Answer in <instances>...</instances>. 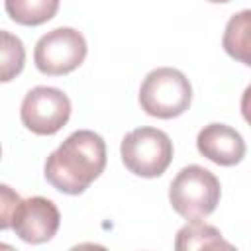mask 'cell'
Returning <instances> with one entry per match:
<instances>
[{
	"instance_id": "1",
	"label": "cell",
	"mask_w": 251,
	"mask_h": 251,
	"mask_svg": "<svg viewBox=\"0 0 251 251\" xmlns=\"http://www.w3.org/2000/svg\"><path fill=\"white\" fill-rule=\"evenodd\" d=\"M106 167V141L92 129L73 131L45 161V180L63 194H82Z\"/></svg>"
},
{
	"instance_id": "2",
	"label": "cell",
	"mask_w": 251,
	"mask_h": 251,
	"mask_svg": "<svg viewBox=\"0 0 251 251\" xmlns=\"http://www.w3.org/2000/svg\"><path fill=\"white\" fill-rule=\"evenodd\" d=\"M192 102V86L184 73L173 67H157L143 78L139 86V106L145 114L171 120L188 110Z\"/></svg>"
},
{
	"instance_id": "3",
	"label": "cell",
	"mask_w": 251,
	"mask_h": 251,
	"mask_svg": "<svg viewBox=\"0 0 251 251\" xmlns=\"http://www.w3.org/2000/svg\"><path fill=\"white\" fill-rule=\"evenodd\" d=\"M220 196L222 186L218 176L200 165H188L180 169L169 188L173 210L186 220L210 216L220 204Z\"/></svg>"
},
{
	"instance_id": "4",
	"label": "cell",
	"mask_w": 251,
	"mask_h": 251,
	"mask_svg": "<svg viewBox=\"0 0 251 251\" xmlns=\"http://www.w3.org/2000/svg\"><path fill=\"white\" fill-rule=\"evenodd\" d=\"M122 163L126 169L143 178L161 176L173 161V141L157 127H135L122 139Z\"/></svg>"
},
{
	"instance_id": "5",
	"label": "cell",
	"mask_w": 251,
	"mask_h": 251,
	"mask_svg": "<svg viewBox=\"0 0 251 251\" xmlns=\"http://www.w3.org/2000/svg\"><path fill=\"white\" fill-rule=\"evenodd\" d=\"M84 35L75 27H55L41 35L33 49V61L39 73L49 76L69 75L78 69L86 57Z\"/></svg>"
},
{
	"instance_id": "6",
	"label": "cell",
	"mask_w": 251,
	"mask_h": 251,
	"mask_svg": "<svg viewBox=\"0 0 251 251\" xmlns=\"http://www.w3.org/2000/svg\"><path fill=\"white\" fill-rule=\"evenodd\" d=\"M20 118L29 131L37 135H53L69 122L71 100L55 86H35L24 96Z\"/></svg>"
},
{
	"instance_id": "7",
	"label": "cell",
	"mask_w": 251,
	"mask_h": 251,
	"mask_svg": "<svg viewBox=\"0 0 251 251\" xmlns=\"http://www.w3.org/2000/svg\"><path fill=\"white\" fill-rule=\"evenodd\" d=\"M61 224L59 208L53 200L45 196H31L18 204L12 216V229L25 243H45L49 241Z\"/></svg>"
},
{
	"instance_id": "8",
	"label": "cell",
	"mask_w": 251,
	"mask_h": 251,
	"mask_svg": "<svg viewBox=\"0 0 251 251\" xmlns=\"http://www.w3.org/2000/svg\"><path fill=\"white\" fill-rule=\"evenodd\" d=\"M196 147L202 157L222 167H233L245 157V141L241 133L226 124H208L198 131Z\"/></svg>"
},
{
	"instance_id": "9",
	"label": "cell",
	"mask_w": 251,
	"mask_h": 251,
	"mask_svg": "<svg viewBox=\"0 0 251 251\" xmlns=\"http://www.w3.org/2000/svg\"><path fill=\"white\" fill-rule=\"evenodd\" d=\"M222 45L231 59L251 67V10H241L227 20Z\"/></svg>"
},
{
	"instance_id": "10",
	"label": "cell",
	"mask_w": 251,
	"mask_h": 251,
	"mask_svg": "<svg viewBox=\"0 0 251 251\" xmlns=\"http://www.w3.org/2000/svg\"><path fill=\"white\" fill-rule=\"evenodd\" d=\"M233 249L231 243H227L220 229H216L210 224H204L200 220H190L186 226H182L176 231L175 249L188 251V249Z\"/></svg>"
},
{
	"instance_id": "11",
	"label": "cell",
	"mask_w": 251,
	"mask_h": 251,
	"mask_svg": "<svg viewBox=\"0 0 251 251\" xmlns=\"http://www.w3.org/2000/svg\"><path fill=\"white\" fill-rule=\"evenodd\" d=\"M4 8L20 25H41L57 14L59 0H4Z\"/></svg>"
},
{
	"instance_id": "12",
	"label": "cell",
	"mask_w": 251,
	"mask_h": 251,
	"mask_svg": "<svg viewBox=\"0 0 251 251\" xmlns=\"http://www.w3.org/2000/svg\"><path fill=\"white\" fill-rule=\"evenodd\" d=\"M24 61H25V49H24L22 39L4 29L2 31V49H0V63H2L0 80L8 82L14 76H18L24 69Z\"/></svg>"
},
{
	"instance_id": "13",
	"label": "cell",
	"mask_w": 251,
	"mask_h": 251,
	"mask_svg": "<svg viewBox=\"0 0 251 251\" xmlns=\"http://www.w3.org/2000/svg\"><path fill=\"white\" fill-rule=\"evenodd\" d=\"M0 229H10L12 227V216L18 208V204L22 202L20 194L14 192L8 184L0 186Z\"/></svg>"
},
{
	"instance_id": "14",
	"label": "cell",
	"mask_w": 251,
	"mask_h": 251,
	"mask_svg": "<svg viewBox=\"0 0 251 251\" xmlns=\"http://www.w3.org/2000/svg\"><path fill=\"white\" fill-rule=\"evenodd\" d=\"M241 114H243L245 122L251 126V84L241 94Z\"/></svg>"
},
{
	"instance_id": "15",
	"label": "cell",
	"mask_w": 251,
	"mask_h": 251,
	"mask_svg": "<svg viewBox=\"0 0 251 251\" xmlns=\"http://www.w3.org/2000/svg\"><path fill=\"white\" fill-rule=\"evenodd\" d=\"M208 2H212V4H226V2H231V0H208Z\"/></svg>"
}]
</instances>
